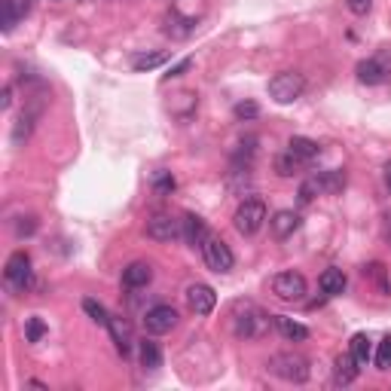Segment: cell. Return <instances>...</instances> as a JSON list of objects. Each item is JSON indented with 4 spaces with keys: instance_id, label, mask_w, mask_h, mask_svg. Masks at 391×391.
<instances>
[{
    "instance_id": "26",
    "label": "cell",
    "mask_w": 391,
    "mask_h": 391,
    "mask_svg": "<svg viewBox=\"0 0 391 391\" xmlns=\"http://www.w3.org/2000/svg\"><path fill=\"white\" fill-rule=\"evenodd\" d=\"M83 312H86V315L95 321V324H110V315H107V309L98 300H92V297H86V300H83Z\"/></svg>"
},
{
    "instance_id": "29",
    "label": "cell",
    "mask_w": 391,
    "mask_h": 391,
    "mask_svg": "<svg viewBox=\"0 0 391 391\" xmlns=\"http://www.w3.org/2000/svg\"><path fill=\"white\" fill-rule=\"evenodd\" d=\"M364 275H370V278L376 281L382 294H388V290H391V288H388V281H385V266H382V263H370V266L364 269Z\"/></svg>"
},
{
    "instance_id": "31",
    "label": "cell",
    "mask_w": 391,
    "mask_h": 391,
    "mask_svg": "<svg viewBox=\"0 0 391 391\" xmlns=\"http://www.w3.org/2000/svg\"><path fill=\"white\" fill-rule=\"evenodd\" d=\"M43 333H46V324H43V321H40V318H28V324H25L28 342H40Z\"/></svg>"
},
{
    "instance_id": "25",
    "label": "cell",
    "mask_w": 391,
    "mask_h": 391,
    "mask_svg": "<svg viewBox=\"0 0 391 391\" xmlns=\"http://www.w3.org/2000/svg\"><path fill=\"white\" fill-rule=\"evenodd\" d=\"M193 28H196L193 19H183V15H178V13H168L163 31L165 34H172V37H190L193 34Z\"/></svg>"
},
{
    "instance_id": "9",
    "label": "cell",
    "mask_w": 391,
    "mask_h": 391,
    "mask_svg": "<svg viewBox=\"0 0 391 391\" xmlns=\"http://www.w3.org/2000/svg\"><path fill=\"white\" fill-rule=\"evenodd\" d=\"M147 239H153V242L183 239V220L172 217V214H156V217L147 220Z\"/></svg>"
},
{
    "instance_id": "14",
    "label": "cell",
    "mask_w": 391,
    "mask_h": 391,
    "mask_svg": "<svg viewBox=\"0 0 391 391\" xmlns=\"http://www.w3.org/2000/svg\"><path fill=\"white\" fill-rule=\"evenodd\" d=\"M269 229L275 239H288V235H294L297 229H300V214L297 211H275L269 217Z\"/></svg>"
},
{
    "instance_id": "21",
    "label": "cell",
    "mask_w": 391,
    "mask_h": 391,
    "mask_svg": "<svg viewBox=\"0 0 391 391\" xmlns=\"http://www.w3.org/2000/svg\"><path fill=\"white\" fill-rule=\"evenodd\" d=\"M138 355H141V367L144 370H159L163 367V351H159V346L153 340H144L141 346H138Z\"/></svg>"
},
{
    "instance_id": "23",
    "label": "cell",
    "mask_w": 391,
    "mask_h": 391,
    "mask_svg": "<svg viewBox=\"0 0 391 391\" xmlns=\"http://www.w3.org/2000/svg\"><path fill=\"white\" fill-rule=\"evenodd\" d=\"M165 61H168L165 52H135L132 56V71L147 74V71H153V67L165 65Z\"/></svg>"
},
{
    "instance_id": "13",
    "label": "cell",
    "mask_w": 391,
    "mask_h": 391,
    "mask_svg": "<svg viewBox=\"0 0 391 391\" xmlns=\"http://www.w3.org/2000/svg\"><path fill=\"white\" fill-rule=\"evenodd\" d=\"M153 281V266L150 263H144V260H135V263H128L126 269H122V285L126 288H147Z\"/></svg>"
},
{
    "instance_id": "11",
    "label": "cell",
    "mask_w": 391,
    "mask_h": 391,
    "mask_svg": "<svg viewBox=\"0 0 391 391\" xmlns=\"http://www.w3.org/2000/svg\"><path fill=\"white\" fill-rule=\"evenodd\" d=\"M355 74H358V80H361V83H367V86H379V83L388 80L391 67H388L385 56H376V58L361 61V65L355 67Z\"/></svg>"
},
{
    "instance_id": "32",
    "label": "cell",
    "mask_w": 391,
    "mask_h": 391,
    "mask_svg": "<svg viewBox=\"0 0 391 391\" xmlns=\"http://www.w3.org/2000/svg\"><path fill=\"white\" fill-rule=\"evenodd\" d=\"M153 187H156V193H172V190H174L172 172H156V181H153Z\"/></svg>"
},
{
    "instance_id": "19",
    "label": "cell",
    "mask_w": 391,
    "mask_h": 391,
    "mask_svg": "<svg viewBox=\"0 0 391 391\" xmlns=\"http://www.w3.org/2000/svg\"><path fill=\"white\" fill-rule=\"evenodd\" d=\"M107 331L113 333V342H117V349L122 351V355H128L132 351V327H128V321L122 318H110V324H107Z\"/></svg>"
},
{
    "instance_id": "34",
    "label": "cell",
    "mask_w": 391,
    "mask_h": 391,
    "mask_svg": "<svg viewBox=\"0 0 391 391\" xmlns=\"http://www.w3.org/2000/svg\"><path fill=\"white\" fill-rule=\"evenodd\" d=\"M190 67H193V58H181V61H178V65H174V67H172V71H168V74H165V80H178V76H183V74H187V71H190Z\"/></svg>"
},
{
    "instance_id": "2",
    "label": "cell",
    "mask_w": 391,
    "mask_h": 391,
    "mask_svg": "<svg viewBox=\"0 0 391 391\" xmlns=\"http://www.w3.org/2000/svg\"><path fill=\"white\" fill-rule=\"evenodd\" d=\"M269 373L285 382H294V385H303L306 379H309V361H306L303 355H297V351H278V355L269 358Z\"/></svg>"
},
{
    "instance_id": "22",
    "label": "cell",
    "mask_w": 391,
    "mask_h": 391,
    "mask_svg": "<svg viewBox=\"0 0 391 391\" xmlns=\"http://www.w3.org/2000/svg\"><path fill=\"white\" fill-rule=\"evenodd\" d=\"M22 15H28V0H3V31H10L19 25Z\"/></svg>"
},
{
    "instance_id": "17",
    "label": "cell",
    "mask_w": 391,
    "mask_h": 391,
    "mask_svg": "<svg viewBox=\"0 0 391 391\" xmlns=\"http://www.w3.org/2000/svg\"><path fill=\"white\" fill-rule=\"evenodd\" d=\"M288 153L306 165V163H312V159L318 156L321 147L312 141V138H290V141H288Z\"/></svg>"
},
{
    "instance_id": "33",
    "label": "cell",
    "mask_w": 391,
    "mask_h": 391,
    "mask_svg": "<svg viewBox=\"0 0 391 391\" xmlns=\"http://www.w3.org/2000/svg\"><path fill=\"white\" fill-rule=\"evenodd\" d=\"M37 233V220L34 217H19V224H15V235H34Z\"/></svg>"
},
{
    "instance_id": "7",
    "label": "cell",
    "mask_w": 391,
    "mask_h": 391,
    "mask_svg": "<svg viewBox=\"0 0 391 391\" xmlns=\"http://www.w3.org/2000/svg\"><path fill=\"white\" fill-rule=\"evenodd\" d=\"M306 278H303V272H297V269H288V272H278L272 278V294L278 297L281 303H303L306 300Z\"/></svg>"
},
{
    "instance_id": "16",
    "label": "cell",
    "mask_w": 391,
    "mask_h": 391,
    "mask_svg": "<svg viewBox=\"0 0 391 391\" xmlns=\"http://www.w3.org/2000/svg\"><path fill=\"white\" fill-rule=\"evenodd\" d=\"M346 285H349V278H346V272L342 269H324L321 272V278H318L321 294H327V297H340L342 290H346Z\"/></svg>"
},
{
    "instance_id": "30",
    "label": "cell",
    "mask_w": 391,
    "mask_h": 391,
    "mask_svg": "<svg viewBox=\"0 0 391 391\" xmlns=\"http://www.w3.org/2000/svg\"><path fill=\"white\" fill-rule=\"evenodd\" d=\"M376 367H379V370H391V336H385V340L379 342V349H376Z\"/></svg>"
},
{
    "instance_id": "27",
    "label": "cell",
    "mask_w": 391,
    "mask_h": 391,
    "mask_svg": "<svg viewBox=\"0 0 391 391\" xmlns=\"http://www.w3.org/2000/svg\"><path fill=\"white\" fill-rule=\"evenodd\" d=\"M300 165H303V163H300V159H294L290 153H281V156H275V172H278L281 178H294Z\"/></svg>"
},
{
    "instance_id": "18",
    "label": "cell",
    "mask_w": 391,
    "mask_h": 391,
    "mask_svg": "<svg viewBox=\"0 0 391 391\" xmlns=\"http://www.w3.org/2000/svg\"><path fill=\"white\" fill-rule=\"evenodd\" d=\"M183 239L193 244V248L196 244L202 248V242L208 239V226H205V220L196 217V214H187V217H183Z\"/></svg>"
},
{
    "instance_id": "6",
    "label": "cell",
    "mask_w": 391,
    "mask_h": 391,
    "mask_svg": "<svg viewBox=\"0 0 391 391\" xmlns=\"http://www.w3.org/2000/svg\"><path fill=\"white\" fill-rule=\"evenodd\" d=\"M202 257H205V266L217 275L233 272V266H235V257H233V251H229V244L224 239H217V235H208V239L202 242Z\"/></svg>"
},
{
    "instance_id": "4",
    "label": "cell",
    "mask_w": 391,
    "mask_h": 391,
    "mask_svg": "<svg viewBox=\"0 0 391 391\" xmlns=\"http://www.w3.org/2000/svg\"><path fill=\"white\" fill-rule=\"evenodd\" d=\"M266 224V205L263 199H244L233 217V226L239 235H257L260 226Z\"/></svg>"
},
{
    "instance_id": "5",
    "label": "cell",
    "mask_w": 391,
    "mask_h": 391,
    "mask_svg": "<svg viewBox=\"0 0 391 391\" xmlns=\"http://www.w3.org/2000/svg\"><path fill=\"white\" fill-rule=\"evenodd\" d=\"M266 315L257 309L254 303H239L235 306V321H233V327H235V336H242V340H254V336H260L266 331Z\"/></svg>"
},
{
    "instance_id": "8",
    "label": "cell",
    "mask_w": 391,
    "mask_h": 391,
    "mask_svg": "<svg viewBox=\"0 0 391 391\" xmlns=\"http://www.w3.org/2000/svg\"><path fill=\"white\" fill-rule=\"evenodd\" d=\"M3 278L13 290H25L31 285V257L28 251H13L10 260H6V269H3Z\"/></svg>"
},
{
    "instance_id": "3",
    "label": "cell",
    "mask_w": 391,
    "mask_h": 391,
    "mask_svg": "<svg viewBox=\"0 0 391 391\" xmlns=\"http://www.w3.org/2000/svg\"><path fill=\"white\" fill-rule=\"evenodd\" d=\"M306 89V76L300 71H281L269 80V98L275 104H290L303 95Z\"/></svg>"
},
{
    "instance_id": "20",
    "label": "cell",
    "mask_w": 391,
    "mask_h": 391,
    "mask_svg": "<svg viewBox=\"0 0 391 391\" xmlns=\"http://www.w3.org/2000/svg\"><path fill=\"white\" fill-rule=\"evenodd\" d=\"M275 327L281 331V336H288V340H294V342L309 340V327H303L300 321H294L288 315H275Z\"/></svg>"
},
{
    "instance_id": "10",
    "label": "cell",
    "mask_w": 391,
    "mask_h": 391,
    "mask_svg": "<svg viewBox=\"0 0 391 391\" xmlns=\"http://www.w3.org/2000/svg\"><path fill=\"white\" fill-rule=\"evenodd\" d=\"M178 318L181 315L174 306H153V309H147V315H144V327H147V333H153V336H163V333L178 327Z\"/></svg>"
},
{
    "instance_id": "24",
    "label": "cell",
    "mask_w": 391,
    "mask_h": 391,
    "mask_svg": "<svg viewBox=\"0 0 391 391\" xmlns=\"http://www.w3.org/2000/svg\"><path fill=\"white\" fill-rule=\"evenodd\" d=\"M351 358L358 361V367H367L373 358V342L367 333H355L351 336Z\"/></svg>"
},
{
    "instance_id": "1",
    "label": "cell",
    "mask_w": 391,
    "mask_h": 391,
    "mask_svg": "<svg viewBox=\"0 0 391 391\" xmlns=\"http://www.w3.org/2000/svg\"><path fill=\"white\" fill-rule=\"evenodd\" d=\"M346 187V172L340 168H327V172H315L300 183V202H312L315 196H333Z\"/></svg>"
},
{
    "instance_id": "28",
    "label": "cell",
    "mask_w": 391,
    "mask_h": 391,
    "mask_svg": "<svg viewBox=\"0 0 391 391\" xmlns=\"http://www.w3.org/2000/svg\"><path fill=\"white\" fill-rule=\"evenodd\" d=\"M233 113H235V119L248 122V119H257L260 117V107L254 101H239V104L233 107Z\"/></svg>"
},
{
    "instance_id": "12",
    "label": "cell",
    "mask_w": 391,
    "mask_h": 391,
    "mask_svg": "<svg viewBox=\"0 0 391 391\" xmlns=\"http://www.w3.org/2000/svg\"><path fill=\"white\" fill-rule=\"evenodd\" d=\"M187 306L196 315H211L214 306H217V294L208 285H190L187 288Z\"/></svg>"
},
{
    "instance_id": "35",
    "label": "cell",
    "mask_w": 391,
    "mask_h": 391,
    "mask_svg": "<svg viewBox=\"0 0 391 391\" xmlns=\"http://www.w3.org/2000/svg\"><path fill=\"white\" fill-rule=\"evenodd\" d=\"M370 6H373V0H349V10L355 15H367L370 13Z\"/></svg>"
},
{
    "instance_id": "38",
    "label": "cell",
    "mask_w": 391,
    "mask_h": 391,
    "mask_svg": "<svg viewBox=\"0 0 391 391\" xmlns=\"http://www.w3.org/2000/svg\"><path fill=\"white\" fill-rule=\"evenodd\" d=\"M385 226H388V239H391V214L385 217Z\"/></svg>"
},
{
    "instance_id": "15",
    "label": "cell",
    "mask_w": 391,
    "mask_h": 391,
    "mask_svg": "<svg viewBox=\"0 0 391 391\" xmlns=\"http://www.w3.org/2000/svg\"><path fill=\"white\" fill-rule=\"evenodd\" d=\"M358 373H361V367H358L355 358H351V351H346V355H340L333 361V382L336 385H351V382L358 379Z\"/></svg>"
},
{
    "instance_id": "36",
    "label": "cell",
    "mask_w": 391,
    "mask_h": 391,
    "mask_svg": "<svg viewBox=\"0 0 391 391\" xmlns=\"http://www.w3.org/2000/svg\"><path fill=\"white\" fill-rule=\"evenodd\" d=\"M10 104H13V89L6 86L3 89V110H10Z\"/></svg>"
},
{
    "instance_id": "37",
    "label": "cell",
    "mask_w": 391,
    "mask_h": 391,
    "mask_svg": "<svg viewBox=\"0 0 391 391\" xmlns=\"http://www.w3.org/2000/svg\"><path fill=\"white\" fill-rule=\"evenodd\" d=\"M382 172H385V187H388V193H391V163H385V168H382Z\"/></svg>"
}]
</instances>
